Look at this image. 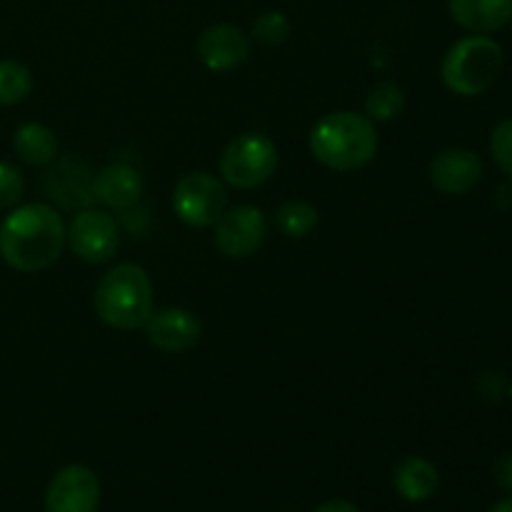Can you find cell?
<instances>
[{
	"label": "cell",
	"mask_w": 512,
	"mask_h": 512,
	"mask_svg": "<svg viewBox=\"0 0 512 512\" xmlns=\"http://www.w3.org/2000/svg\"><path fill=\"white\" fill-rule=\"evenodd\" d=\"M68 248V225L48 203L15 205L0 223V258L18 273L53 268Z\"/></svg>",
	"instance_id": "6da1fadb"
},
{
	"label": "cell",
	"mask_w": 512,
	"mask_h": 512,
	"mask_svg": "<svg viewBox=\"0 0 512 512\" xmlns=\"http://www.w3.org/2000/svg\"><path fill=\"white\" fill-rule=\"evenodd\" d=\"M93 310L115 330L145 328L155 313V290L148 270L138 263H118L98 280L93 290Z\"/></svg>",
	"instance_id": "3957f363"
},
{
	"label": "cell",
	"mask_w": 512,
	"mask_h": 512,
	"mask_svg": "<svg viewBox=\"0 0 512 512\" xmlns=\"http://www.w3.org/2000/svg\"><path fill=\"white\" fill-rule=\"evenodd\" d=\"M213 228V243L220 255L245 260L263 248L270 225L258 205H235L220 215Z\"/></svg>",
	"instance_id": "ba28073f"
},
{
	"label": "cell",
	"mask_w": 512,
	"mask_h": 512,
	"mask_svg": "<svg viewBox=\"0 0 512 512\" xmlns=\"http://www.w3.org/2000/svg\"><path fill=\"white\" fill-rule=\"evenodd\" d=\"M143 195V175L128 163H110L93 178V200L110 210H128Z\"/></svg>",
	"instance_id": "4fadbf2b"
},
{
	"label": "cell",
	"mask_w": 512,
	"mask_h": 512,
	"mask_svg": "<svg viewBox=\"0 0 512 512\" xmlns=\"http://www.w3.org/2000/svg\"><path fill=\"white\" fill-rule=\"evenodd\" d=\"M25 178L20 168L8 160H0V210H13L23 200Z\"/></svg>",
	"instance_id": "44dd1931"
},
{
	"label": "cell",
	"mask_w": 512,
	"mask_h": 512,
	"mask_svg": "<svg viewBox=\"0 0 512 512\" xmlns=\"http://www.w3.org/2000/svg\"><path fill=\"white\" fill-rule=\"evenodd\" d=\"M405 110V90L393 80H383L375 88H370L368 98H365V115L373 123H390V120L400 118Z\"/></svg>",
	"instance_id": "ac0fdd59"
},
{
	"label": "cell",
	"mask_w": 512,
	"mask_h": 512,
	"mask_svg": "<svg viewBox=\"0 0 512 512\" xmlns=\"http://www.w3.org/2000/svg\"><path fill=\"white\" fill-rule=\"evenodd\" d=\"M505 68L503 45L490 35H465L455 40L440 63L445 88L463 98L483 95L495 85Z\"/></svg>",
	"instance_id": "277c9868"
},
{
	"label": "cell",
	"mask_w": 512,
	"mask_h": 512,
	"mask_svg": "<svg viewBox=\"0 0 512 512\" xmlns=\"http://www.w3.org/2000/svg\"><path fill=\"white\" fill-rule=\"evenodd\" d=\"M13 150L23 163L50 165L55 158H58L60 143L48 125L23 123L13 133Z\"/></svg>",
	"instance_id": "2e32d148"
},
{
	"label": "cell",
	"mask_w": 512,
	"mask_h": 512,
	"mask_svg": "<svg viewBox=\"0 0 512 512\" xmlns=\"http://www.w3.org/2000/svg\"><path fill=\"white\" fill-rule=\"evenodd\" d=\"M488 512H512V495L510 498H503L500 503H495Z\"/></svg>",
	"instance_id": "d4e9b609"
},
{
	"label": "cell",
	"mask_w": 512,
	"mask_h": 512,
	"mask_svg": "<svg viewBox=\"0 0 512 512\" xmlns=\"http://www.w3.org/2000/svg\"><path fill=\"white\" fill-rule=\"evenodd\" d=\"M455 23L475 35H490L512 20V0H448Z\"/></svg>",
	"instance_id": "5bb4252c"
},
{
	"label": "cell",
	"mask_w": 512,
	"mask_h": 512,
	"mask_svg": "<svg viewBox=\"0 0 512 512\" xmlns=\"http://www.w3.org/2000/svg\"><path fill=\"white\" fill-rule=\"evenodd\" d=\"M393 485L398 495L408 503H425L433 498L440 488L438 468L430 463L428 458L420 455H410V458L400 460L393 470Z\"/></svg>",
	"instance_id": "9a60e30c"
},
{
	"label": "cell",
	"mask_w": 512,
	"mask_h": 512,
	"mask_svg": "<svg viewBox=\"0 0 512 512\" xmlns=\"http://www.w3.org/2000/svg\"><path fill=\"white\" fill-rule=\"evenodd\" d=\"M493 473H495V480H498L500 488L512 490V453L500 455V458L495 460Z\"/></svg>",
	"instance_id": "603a6c76"
},
{
	"label": "cell",
	"mask_w": 512,
	"mask_h": 512,
	"mask_svg": "<svg viewBox=\"0 0 512 512\" xmlns=\"http://www.w3.org/2000/svg\"><path fill=\"white\" fill-rule=\"evenodd\" d=\"M490 153L500 170L512 178V118L495 125L493 135H490Z\"/></svg>",
	"instance_id": "7402d4cb"
},
{
	"label": "cell",
	"mask_w": 512,
	"mask_h": 512,
	"mask_svg": "<svg viewBox=\"0 0 512 512\" xmlns=\"http://www.w3.org/2000/svg\"><path fill=\"white\" fill-rule=\"evenodd\" d=\"M308 145L313 158L328 170L353 173L373 163L378 155V123H373L365 113L335 110L313 125Z\"/></svg>",
	"instance_id": "7a4b0ae2"
},
{
	"label": "cell",
	"mask_w": 512,
	"mask_h": 512,
	"mask_svg": "<svg viewBox=\"0 0 512 512\" xmlns=\"http://www.w3.org/2000/svg\"><path fill=\"white\" fill-rule=\"evenodd\" d=\"M143 330L155 350L168 355H183L200 343L203 323L188 308H163L150 315Z\"/></svg>",
	"instance_id": "30bf717a"
},
{
	"label": "cell",
	"mask_w": 512,
	"mask_h": 512,
	"mask_svg": "<svg viewBox=\"0 0 512 512\" xmlns=\"http://www.w3.org/2000/svg\"><path fill=\"white\" fill-rule=\"evenodd\" d=\"M100 480L85 465H65L45 490V512H98Z\"/></svg>",
	"instance_id": "9c48e42d"
},
{
	"label": "cell",
	"mask_w": 512,
	"mask_h": 512,
	"mask_svg": "<svg viewBox=\"0 0 512 512\" xmlns=\"http://www.w3.org/2000/svg\"><path fill=\"white\" fill-rule=\"evenodd\" d=\"M195 55L213 73H230L248 60L250 35L230 23L208 25L195 40Z\"/></svg>",
	"instance_id": "8fae6325"
},
{
	"label": "cell",
	"mask_w": 512,
	"mask_h": 512,
	"mask_svg": "<svg viewBox=\"0 0 512 512\" xmlns=\"http://www.w3.org/2000/svg\"><path fill=\"white\" fill-rule=\"evenodd\" d=\"M173 210L190 228H213L220 215L228 210L225 183L205 170L185 173L175 183Z\"/></svg>",
	"instance_id": "8992f818"
},
{
	"label": "cell",
	"mask_w": 512,
	"mask_h": 512,
	"mask_svg": "<svg viewBox=\"0 0 512 512\" xmlns=\"http://www.w3.org/2000/svg\"><path fill=\"white\" fill-rule=\"evenodd\" d=\"M318 208L310 205L308 200H288L275 213V228L285 235V238H308L315 228H318Z\"/></svg>",
	"instance_id": "e0dca14e"
},
{
	"label": "cell",
	"mask_w": 512,
	"mask_h": 512,
	"mask_svg": "<svg viewBox=\"0 0 512 512\" xmlns=\"http://www.w3.org/2000/svg\"><path fill=\"white\" fill-rule=\"evenodd\" d=\"M313 512H360V510H358V505L348 503V500H328V503H323Z\"/></svg>",
	"instance_id": "cb8c5ba5"
},
{
	"label": "cell",
	"mask_w": 512,
	"mask_h": 512,
	"mask_svg": "<svg viewBox=\"0 0 512 512\" xmlns=\"http://www.w3.org/2000/svg\"><path fill=\"white\" fill-rule=\"evenodd\" d=\"M278 170V148L263 133H243L225 145L218 173L235 190H255L268 183Z\"/></svg>",
	"instance_id": "5b68a950"
},
{
	"label": "cell",
	"mask_w": 512,
	"mask_h": 512,
	"mask_svg": "<svg viewBox=\"0 0 512 512\" xmlns=\"http://www.w3.org/2000/svg\"><path fill=\"white\" fill-rule=\"evenodd\" d=\"M290 30H293V25H290L288 15L283 10H265L253 20L250 38L255 43L265 45V48H278L290 38Z\"/></svg>",
	"instance_id": "ffe728a7"
},
{
	"label": "cell",
	"mask_w": 512,
	"mask_h": 512,
	"mask_svg": "<svg viewBox=\"0 0 512 512\" xmlns=\"http://www.w3.org/2000/svg\"><path fill=\"white\" fill-rule=\"evenodd\" d=\"M33 93V75L18 60H0V108H13Z\"/></svg>",
	"instance_id": "d6986e66"
},
{
	"label": "cell",
	"mask_w": 512,
	"mask_h": 512,
	"mask_svg": "<svg viewBox=\"0 0 512 512\" xmlns=\"http://www.w3.org/2000/svg\"><path fill=\"white\" fill-rule=\"evenodd\" d=\"M485 165L475 150L445 148L430 160V183L443 195H465L483 180Z\"/></svg>",
	"instance_id": "7c38bea8"
},
{
	"label": "cell",
	"mask_w": 512,
	"mask_h": 512,
	"mask_svg": "<svg viewBox=\"0 0 512 512\" xmlns=\"http://www.w3.org/2000/svg\"><path fill=\"white\" fill-rule=\"evenodd\" d=\"M68 248L88 265H103L120 250V228L108 210L83 208L68 225Z\"/></svg>",
	"instance_id": "52a82bcc"
}]
</instances>
